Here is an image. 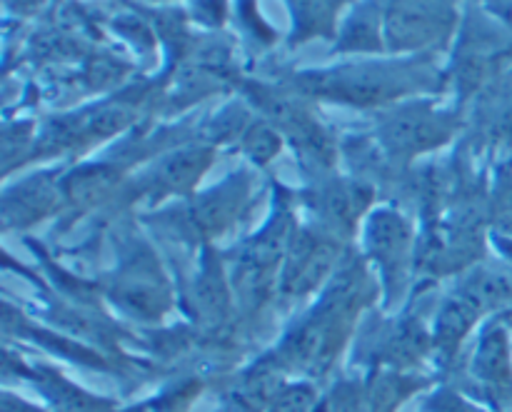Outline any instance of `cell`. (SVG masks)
<instances>
[{"label":"cell","mask_w":512,"mask_h":412,"mask_svg":"<svg viewBox=\"0 0 512 412\" xmlns=\"http://www.w3.org/2000/svg\"><path fill=\"white\" fill-rule=\"evenodd\" d=\"M415 68L400 65H350L343 70L305 75L303 88L313 95L340 100L350 105H378L405 95V90L415 88Z\"/></svg>","instance_id":"6da1fadb"},{"label":"cell","mask_w":512,"mask_h":412,"mask_svg":"<svg viewBox=\"0 0 512 412\" xmlns=\"http://www.w3.org/2000/svg\"><path fill=\"white\" fill-rule=\"evenodd\" d=\"M458 25L455 0H385L383 38L388 50H428L443 45Z\"/></svg>","instance_id":"7a4b0ae2"},{"label":"cell","mask_w":512,"mask_h":412,"mask_svg":"<svg viewBox=\"0 0 512 412\" xmlns=\"http://www.w3.org/2000/svg\"><path fill=\"white\" fill-rule=\"evenodd\" d=\"M453 130V115L435 110L430 103H413L403 105V108L395 110L383 120L380 140H383L390 155L413 158V155L440 148L453 135Z\"/></svg>","instance_id":"3957f363"},{"label":"cell","mask_w":512,"mask_h":412,"mask_svg":"<svg viewBox=\"0 0 512 412\" xmlns=\"http://www.w3.org/2000/svg\"><path fill=\"white\" fill-rule=\"evenodd\" d=\"M368 245L378 265H383L385 273H403L405 258L410 253V228L403 218L393 210H380L373 215L368 225Z\"/></svg>","instance_id":"277c9868"},{"label":"cell","mask_w":512,"mask_h":412,"mask_svg":"<svg viewBox=\"0 0 512 412\" xmlns=\"http://www.w3.org/2000/svg\"><path fill=\"white\" fill-rule=\"evenodd\" d=\"M483 133L495 148L512 150V70L505 68L485 90Z\"/></svg>","instance_id":"5b68a950"},{"label":"cell","mask_w":512,"mask_h":412,"mask_svg":"<svg viewBox=\"0 0 512 412\" xmlns=\"http://www.w3.org/2000/svg\"><path fill=\"white\" fill-rule=\"evenodd\" d=\"M480 313H483V308L468 293L450 300L438 318V348L445 355H453L468 335V330L475 325V320L480 318Z\"/></svg>","instance_id":"8992f818"},{"label":"cell","mask_w":512,"mask_h":412,"mask_svg":"<svg viewBox=\"0 0 512 412\" xmlns=\"http://www.w3.org/2000/svg\"><path fill=\"white\" fill-rule=\"evenodd\" d=\"M210 150L205 148H185L165 158L158 170V183L168 190H188L193 188L195 180L203 175L210 165Z\"/></svg>","instance_id":"52a82bcc"},{"label":"cell","mask_w":512,"mask_h":412,"mask_svg":"<svg viewBox=\"0 0 512 412\" xmlns=\"http://www.w3.org/2000/svg\"><path fill=\"white\" fill-rule=\"evenodd\" d=\"M478 375L493 388L505 390L512 383V368H510V348L508 338L503 330H490L485 335L483 345L478 350Z\"/></svg>","instance_id":"ba28073f"},{"label":"cell","mask_w":512,"mask_h":412,"mask_svg":"<svg viewBox=\"0 0 512 412\" xmlns=\"http://www.w3.org/2000/svg\"><path fill=\"white\" fill-rule=\"evenodd\" d=\"M323 203H320V210H323L325 218L335 225H350L360 218V213L365 210L370 200V190L360 188V185H333L323 193Z\"/></svg>","instance_id":"9c48e42d"},{"label":"cell","mask_w":512,"mask_h":412,"mask_svg":"<svg viewBox=\"0 0 512 412\" xmlns=\"http://www.w3.org/2000/svg\"><path fill=\"white\" fill-rule=\"evenodd\" d=\"M383 5L375 8V3H368L363 10L353 15L340 35L338 48L345 50H378L383 48Z\"/></svg>","instance_id":"30bf717a"},{"label":"cell","mask_w":512,"mask_h":412,"mask_svg":"<svg viewBox=\"0 0 512 412\" xmlns=\"http://www.w3.org/2000/svg\"><path fill=\"white\" fill-rule=\"evenodd\" d=\"M345 0H290L298 18V35H328L335 25V15L343 8Z\"/></svg>","instance_id":"8fae6325"},{"label":"cell","mask_w":512,"mask_h":412,"mask_svg":"<svg viewBox=\"0 0 512 412\" xmlns=\"http://www.w3.org/2000/svg\"><path fill=\"white\" fill-rule=\"evenodd\" d=\"M280 145H283V140H280L278 130L270 128L268 123H253L245 128L243 148L255 163H270L280 153Z\"/></svg>","instance_id":"7c38bea8"},{"label":"cell","mask_w":512,"mask_h":412,"mask_svg":"<svg viewBox=\"0 0 512 412\" xmlns=\"http://www.w3.org/2000/svg\"><path fill=\"white\" fill-rule=\"evenodd\" d=\"M285 240H288V223L283 218H275L250 248V260L255 265H273L283 255Z\"/></svg>","instance_id":"4fadbf2b"},{"label":"cell","mask_w":512,"mask_h":412,"mask_svg":"<svg viewBox=\"0 0 512 412\" xmlns=\"http://www.w3.org/2000/svg\"><path fill=\"white\" fill-rule=\"evenodd\" d=\"M315 393L308 385H293V388L280 390L278 398L270 403L265 412H313Z\"/></svg>","instance_id":"5bb4252c"},{"label":"cell","mask_w":512,"mask_h":412,"mask_svg":"<svg viewBox=\"0 0 512 412\" xmlns=\"http://www.w3.org/2000/svg\"><path fill=\"white\" fill-rule=\"evenodd\" d=\"M485 8L512 35V0H485Z\"/></svg>","instance_id":"9a60e30c"},{"label":"cell","mask_w":512,"mask_h":412,"mask_svg":"<svg viewBox=\"0 0 512 412\" xmlns=\"http://www.w3.org/2000/svg\"><path fill=\"white\" fill-rule=\"evenodd\" d=\"M3 412H38V410H30L28 405H23V403H15V410L10 408V400L5 398V405H3Z\"/></svg>","instance_id":"2e32d148"}]
</instances>
